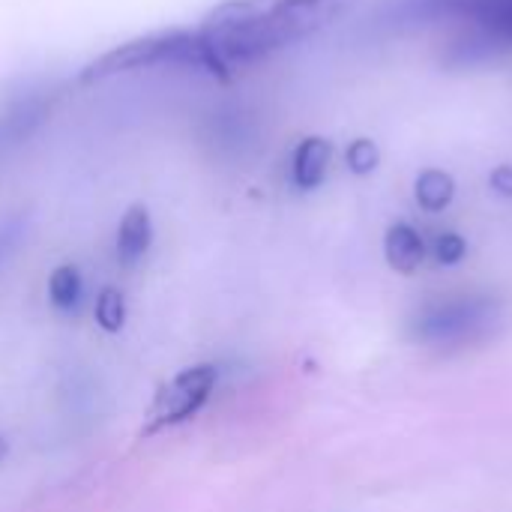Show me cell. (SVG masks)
Listing matches in <instances>:
<instances>
[{
    "label": "cell",
    "mask_w": 512,
    "mask_h": 512,
    "mask_svg": "<svg viewBox=\"0 0 512 512\" xmlns=\"http://www.w3.org/2000/svg\"><path fill=\"white\" fill-rule=\"evenodd\" d=\"M435 258H438V264H444V267H453V264H459L465 255H468V243H465V237L462 234H453V231H447V234H441L438 240H435Z\"/></svg>",
    "instance_id": "11"
},
{
    "label": "cell",
    "mask_w": 512,
    "mask_h": 512,
    "mask_svg": "<svg viewBox=\"0 0 512 512\" xmlns=\"http://www.w3.org/2000/svg\"><path fill=\"white\" fill-rule=\"evenodd\" d=\"M96 321L105 327V330H120L123 321H126V303H123V294H117L114 288L102 291L99 303H96Z\"/></svg>",
    "instance_id": "10"
},
{
    "label": "cell",
    "mask_w": 512,
    "mask_h": 512,
    "mask_svg": "<svg viewBox=\"0 0 512 512\" xmlns=\"http://www.w3.org/2000/svg\"><path fill=\"white\" fill-rule=\"evenodd\" d=\"M492 186H495V192H501V195L512 198V168L510 165H501V168L492 174Z\"/></svg>",
    "instance_id": "13"
},
{
    "label": "cell",
    "mask_w": 512,
    "mask_h": 512,
    "mask_svg": "<svg viewBox=\"0 0 512 512\" xmlns=\"http://www.w3.org/2000/svg\"><path fill=\"white\" fill-rule=\"evenodd\" d=\"M414 195H417V204L429 213H441L444 207H450L453 195H456V183L450 174L444 171H423L417 177V186H414Z\"/></svg>",
    "instance_id": "8"
},
{
    "label": "cell",
    "mask_w": 512,
    "mask_h": 512,
    "mask_svg": "<svg viewBox=\"0 0 512 512\" xmlns=\"http://www.w3.org/2000/svg\"><path fill=\"white\" fill-rule=\"evenodd\" d=\"M150 243H153L150 213H147V207L135 204L120 219V228H117V258L123 264H135L138 258H144V252L150 249Z\"/></svg>",
    "instance_id": "7"
},
{
    "label": "cell",
    "mask_w": 512,
    "mask_h": 512,
    "mask_svg": "<svg viewBox=\"0 0 512 512\" xmlns=\"http://www.w3.org/2000/svg\"><path fill=\"white\" fill-rule=\"evenodd\" d=\"M81 294H84V282H81V273L75 267H60L51 273L48 279V297L57 309H72L81 303Z\"/></svg>",
    "instance_id": "9"
},
{
    "label": "cell",
    "mask_w": 512,
    "mask_h": 512,
    "mask_svg": "<svg viewBox=\"0 0 512 512\" xmlns=\"http://www.w3.org/2000/svg\"><path fill=\"white\" fill-rule=\"evenodd\" d=\"M195 63L213 72V60L210 51L201 39V33H189V30H162V33H150L141 39H132L126 45H117L111 51H105L102 57H96L84 72L81 81L93 84V81H105L114 75H126V72H138V69H150L159 63Z\"/></svg>",
    "instance_id": "1"
},
{
    "label": "cell",
    "mask_w": 512,
    "mask_h": 512,
    "mask_svg": "<svg viewBox=\"0 0 512 512\" xmlns=\"http://www.w3.org/2000/svg\"><path fill=\"white\" fill-rule=\"evenodd\" d=\"M348 165H351V171H357V174H369V171L378 165V150H375V144L366 141V138L354 141V144L348 147Z\"/></svg>",
    "instance_id": "12"
},
{
    "label": "cell",
    "mask_w": 512,
    "mask_h": 512,
    "mask_svg": "<svg viewBox=\"0 0 512 512\" xmlns=\"http://www.w3.org/2000/svg\"><path fill=\"white\" fill-rule=\"evenodd\" d=\"M498 321V300L483 294H462L435 300L420 309L411 321V333L417 342L432 348H459L483 339Z\"/></svg>",
    "instance_id": "2"
},
{
    "label": "cell",
    "mask_w": 512,
    "mask_h": 512,
    "mask_svg": "<svg viewBox=\"0 0 512 512\" xmlns=\"http://www.w3.org/2000/svg\"><path fill=\"white\" fill-rule=\"evenodd\" d=\"M426 240L420 237L417 228H411L408 222H396L387 237H384V255H387V264L396 270V273H417L423 258H426Z\"/></svg>",
    "instance_id": "6"
},
{
    "label": "cell",
    "mask_w": 512,
    "mask_h": 512,
    "mask_svg": "<svg viewBox=\"0 0 512 512\" xmlns=\"http://www.w3.org/2000/svg\"><path fill=\"white\" fill-rule=\"evenodd\" d=\"M333 147L327 138H306L297 144L291 159V180L297 189H318L327 177Z\"/></svg>",
    "instance_id": "5"
},
{
    "label": "cell",
    "mask_w": 512,
    "mask_h": 512,
    "mask_svg": "<svg viewBox=\"0 0 512 512\" xmlns=\"http://www.w3.org/2000/svg\"><path fill=\"white\" fill-rule=\"evenodd\" d=\"M213 387H216V369L213 366H195V369L180 372L156 396V402L150 408L147 432L168 429V426H180L189 417H195L204 408V402L210 399Z\"/></svg>",
    "instance_id": "4"
},
{
    "label": "cell",
    "mask_w": 512,
    "mask_h": 512,
    "mask_svg": "<svg viewBox=\"0 0 512 512\" xmlns=\"http://www.w3.org/2000/svg\"><path fill=\"white\" fill-rule=\"evenodd\" d=\"M423 12L471 21L468 39L456 42V57L462 63L489 60L512 48V0H423Z\"/></svg>",
    "instance_id": "3"
}]
</instances>
